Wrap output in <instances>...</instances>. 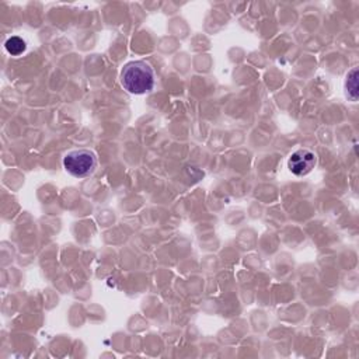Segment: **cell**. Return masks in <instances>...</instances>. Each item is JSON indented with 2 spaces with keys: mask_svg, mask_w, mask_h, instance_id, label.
I'll return each mask as SVG.
<instances>
[{
  "mask_svg": "<svg viewBox=\"0 0 359 359\" xmlns=\"http://www.w3.org/2000/svg\"><path fill=\"white\" fill-rule=\"evenodd\" d=\"M345 94H347L349 101L356 102V100H358V68L351 69L347 75Z\"/></svg>",
  "mask_w": 359,
  "mask_h": 359,
  "instance_id": "277c9868",
  "label": "cell"
},
{
  "mask_svg": "<svg viewBox=\"0 0 359 359\" xmlns=\"http://www.w3.org/2000/svg\"><path fill=\"white\" fill-rule=\"evenodd\" d=\"M121 84L131 94H145L153 90L156 76L153 68L143 61L128 62L121 71Z\"/></svg>",
  "mask_w": 359,
  "mask_h": 359,
  "instance_id": "6da1fadb",
  "label": "cell"
},
{
  "mask_svg": "<svg viewBox=\"0 0 359 359\" xmlns=\"http://www.w3.org/2000/svg\"><path fill=\"white\" fill-rule=\"evenodd\" d=\"M97 165V155L90 149L72 150L64 158L65 170L76 178L90 177L95 172Z\"/></svg>",
  "mask_w": 359,
  "mask_h": 359,
  "instance_id": "7a4b0ae2",
  "label": "cell"
},
{
  "mask_svg": "<svg viewBox=\"0 0 359 359\" xmlns=\"http://www.w3.org/2000/svg\"><path fill=\"white\" fill-rule=\"evenodd\" d=\"M317 163V158L315 153L309 149H299L295 153H292V156L289 158L288 167L295 176H306L309 174Z\"/></svg>",
  "mask_w": 359,
  "mask_h": 359,
  "instance_id": "3957f363",
  "label": "cell"
},
{
  "mask_svg": "<svg viewBox=\"0 0 359 359\" xmlns=\"http://www.w3.org/2000/svg\"><path fill=\"white\" fill-rule=\"evenodd\" d=\"M5 46H6L8 53L10 55H13V57L21 55L24 50L27 49V44H26V41L21 37H12V38H9L6 41V44H5Z\"/></svg>",
  "mask_w": 359,
  "mask_h": 359,
  "instance_id": "5b68a950",
  "label": "cell"
}]
</instances>
